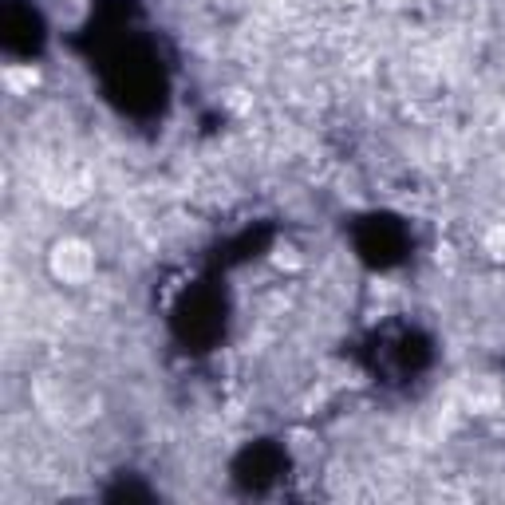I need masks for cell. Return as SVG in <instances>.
Here are the masks:
<instances>
[{"mask_svg":"<svg viewBox=\"0 0 505 505\" xmlns=\"http://www.w3.org/2000/svg\"><path fill=\"white\" fill-rule=\"evenodd\" d=\"M328 5L336 8V12H360V8H363V0H328Z\"/></svg>","mask_w":505,"mask_h":505,"instance_id":"obj_5","label":"cell"},{"mask_svg":"<svg viewBox=\"0 0 505 505\" xmlns=\"http://www.w3.org/2000/svg\"><path fill=\"white\" fill-rule=\"evenodd\" d=\"M100 268V257H95V245L83 237H59L52 249H47V273H52L59 285H88Z\"/></svg>","mask_w":505,"mask_h":505,"instance_id":"obj_1","label":"cell"},{"mask_svg":"<svg viewBox=\"0 0 505 505\" xmlns=\"http://www.w3.org/2000/svg\"><path fill=\"white\" fill-rule=\"evenodd\" d=\"M0 79H5V88H8L12 95H32V88L40 83V76L32 71V64H8Z\"/></svg>","mask_w":505,"mask_h":505,"instance_id":"obj_2","label":"cell"},{"mask_svg":"<svg viewBox=\"0 0 505 505\" xmlns=\"http://www.w3.org/2000/svg\"><path fill=\"white\" fill-rule=\"evenodd\" d=\"M277 268H300L304 265V257H297V249H277Z\"/></svg>","mask_w":505,"mask_h":505,"instance_id":"obj_4","label":"cell"},{"mask_svg":"<svg viewBox=\"0 0 505 505\" xmlns=\"http://www.w3.org/2000/svg\"><path fill=\"white\" fill-rule=\"evenodd\" d=\"M486 253L494 257V261H505V221H498V226L486 229Z\"/></svg>","mask_w":505,"mask_h":505,"instance_id":"obj_3","label":"cell"}]
</instances>
